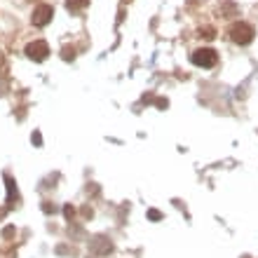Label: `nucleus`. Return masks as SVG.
I'll return each mask as SVG.
<instances>
[{
	"label": "nucleus",
	"mask_w": 258,
	"mask_h": 258,
	"mask_svg": "<svg viewBox=\"0 0 258 258\" xmlns=\"http://www.w3.org/2000/svg\"><path fill=\"white\" fill-rule=\"evenodd\" d=\"M26 54H28V59H33V61H45V59H47V54H49L47 42H45V40L31 42V45L26 47Z\"/></svg>",
	"instance_id": "20e7f679"
},
{
	"label": "nucleus",
	"mask_w": 258,
	"mask_h": 258,
	"mask_svg": "<svg viewBox=\"0 0 258 258\" xmlns=\"http://www.w3.org/2000/svg\"><path fill=\"white\" fill-rule=\"evenodd\" d=\"M253 35H256L253 26H249L244 21H239V24H235V26L230 28V38H232V42H237V45H249V42L253 40Z\"/></svg>",
	"instance_id": "f257e3e1"
},
{
	"label": "nucleus",
	"mask_w": 258,
	"mask_h": 258,
	"mask_svg": "<svg viewBox=\"0 0 258 258\" xmlns=\"http://www.w3.org/2000/svg\"><path fill=\"white\" fill-rule=\"evenodd\" d=\"M52 17H54V7H52V5H38L33 10L31 21H33V26L42 28V26H47L49 21H52Z\"/></svg>",
	"instance_id": "7ed1b4c3"
},
{
	"label": "nucleus",
	"mask_w": 258,
	"mask_h": 258,
	"mask_svg": "<svg viewBox=\"0 0 258 258\" xmlns=\"http://www.w3.org/2000/svg\"><path fill=\"white\" fill-rule=\"evenodd\" d=\"M190 61L195 63V66H202V68H214L218 61V56L211 47H202V49H195V52H192Z\"/></svg>",
	"instance_id": "f03ea898"
},
{
	"label": "nucleus",
	"mask_w": 258,
	"mask_h": 258,
	"mask_svg": "<svg viewBox=\"0 0 258 258\" xmlns=\"http://www.w3.org/2000/svg\"><path fill=\"white\" fill-rule=\"evenodd\" d=\"M89 0H66V7L68 10H82V7H87Z\"/></svg>",
	"instance_id": "39448f33"
},
{
	"label": "nucleus",
	"mask_w": 258,
	"mask_h": 258,
	"mask_svg": "<svg viewBox=\"0 0 258 258\" xmlns=\"http://www.w3.org/2000/svg\"><path fill=\"white\" fill-rule=\"evenodd\" d=\"M148 216L153 218V221H157V218H162V216H160V211H155V209H153V211H148Z\"/></svg>",
	"instance_id": "423d86ee"
}]
</instances>
